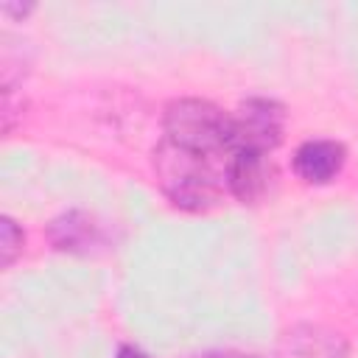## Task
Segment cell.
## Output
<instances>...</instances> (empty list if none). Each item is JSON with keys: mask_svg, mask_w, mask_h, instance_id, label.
I'll return each mask as SVG.
<instances>
[{"mask_svg": "<svg viewBox=\"0 0 358 358\" xmlns=\"http://www.w3.org/2000/svg\"><path fill=\"white\" fill-rule=\"evenodd\" d=\"M154 171L162 193L182 210L199 213L227 193V162L187 151L168 140H159L154 151Z\"/></svg>", "mask_w": 358, "mask_h": 358, "instance_id": "obj_1", "label": "cell"}, {"mask_svg": "<svg viewBox=\"0 0 358 358\" xmlns=\"http://www.w3.org/2000/svg\"><path fill=\"white\" fill-rule=\"evenodd\" d=\"M22 243H25L22 229L6 215L0 221V255H3V266H11L17 260V255L22 252Z\"/></svg>", "mask_w": 358, "mask_h": 358, "instance_id": "obj_8", "label": "cell"}, {"mask_svg": "<svg viewBox=\"0 0 358 358\" xmlns=\"http://www.w3.org/2000/svg\"><path fill=\"white\" fill-rule=\"evenodd\" d=\"M48 238L62 252H90L101 241V229L90 215H84L78 210H70V213L50 221Z\"/></svg>", "mask_w": 358, "mask_h": 358, "instance_id": "obj_7", "label": "cell"}, {"mask_svg": "<svg viewBox=\"0 0 358 358\" xmlns=\"http://www.w3.org/2000/svg\"><path fill=\"white\" fill-rule=\"evenodd\" d=\"M235 117V134H238V151L241 148H257L271 154L282 140L285 112L271 98H249L241 103Z\"/></svg>", "mask_w": 358, "mask_h": 358, "instance_id": "obj_3", "label": "cell"}, {"mask_svg": "<svg viewBox=\"0 0 358 358\" xmlns=\"http://www.w3.org/2000/svg\"><path fill=\"white\" fill-rule=\"evenodd\" d=\"M115 358H151V355H145V352L137 350V347H120Z\"/></svg>", "mask_w": 358, "mask_h": 358, "instance_id": "obj_10", "label": "cell"}, {"mask_svg": "<svg viewBox=\"0 0 358 358\" xmlns=\"http://www.w3.org/2000/svg\"><path fill=\"white\" fill-rule=\"evenodd\" d=\"M0 8H3V14H8V17H20V20H22L34 6H11V3H3Z\"/></svg>", "mask_w": 358, "mask_h": 358, "instance_id": "obj_9", "label": "cell"}, {"mask_svg": "<svg viewBox=\"0 0 358 358\" xmlns=\"http://www.w3.org/2000/svg\"><path fill=\"white\" fill-rule=\"evenodd\" d=\"M271 182V159L266 151L257 148H241L235 151L229 171H227V193L235 196L243 204L257 201Z\"/></svg>", "mask_w": 358, "mask_h": 358, "instance_id": "obj_4", "label": "cell"}, {"mask_svg": "<svg viewBox=\"0 0 358 358\" xmlns=\"http://www.w3.org/2000/svg\"><path fill=\"white\" fill-rule=\"evenodd\" d=\"M350 347L341 333L319 327V324H299L285 333L282 338V358H347Z\"/></svg>", "mask_w": 358, "mask_h": 358, "instance_id": "obj_6", "label": "cell"}, {"mask_svg": "<svg viewBox=\"0 0 358 358\" xmlns=\"http://www.w3.org/2000/svg\"><path fill=\"white\" fill-rule=\"evenodd\" d=\"M347 162V151L336 140H305L294 151V171L308 185L333 182Z\"/></svg>", "mask_w": 358, "mask_h": 358, "instance_id": "obj_5", "label": "cell"}, {"mask_svg": "<svg viewBox=\"0 0 358 358\" xmlns=\"http://www.w3.org/2000/svg\"><path fill=\"white\" fill-rule=\"evenodd\" d=\"M204 358H257V355H243V352H210Z\"/></svg>", "mask_w": 358, "mask_h": 358, "instance_id": "obj_11", "label": "cell"}, {"mask_svg": "<svg viewBox=\"0 0 358 358\" xmlns=\"http://www.w3.org/2000/svg\"><path fill=\"white\" fill-rule=\"evenodd\" d=\"M162 129V140L227 165L238 151L235 117L201 98H182L168 103Z\"/></svg>", "mask_w": 358, "mask_h": 358, "instance_id": "obj_2", "label": "cell"}]
</instances>
